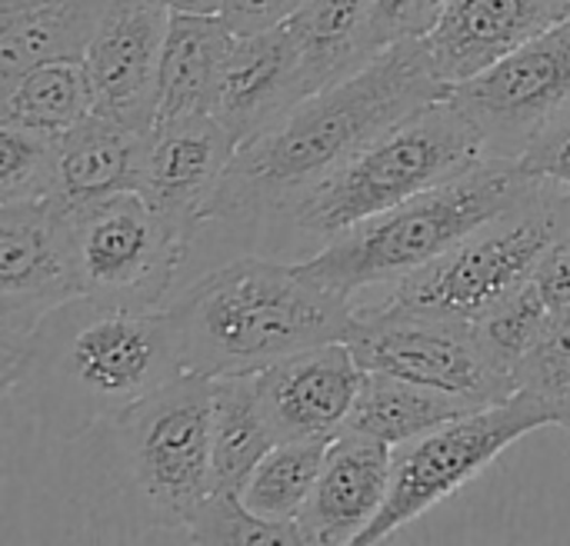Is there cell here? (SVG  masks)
<instances>
[{
  "instance_id": "cell-13",
  "label": "cell",
  "mask_w": 570,
  "mask_h": 546,
  "mask_svg": "<svg viewBox=\"0 0 570 546\" xmlns=\"http://www.w3.org/2000/svg\"><path fill=\"white\" fill-rule=\"evenodd\" d=\"M170 13L164 0H114L107 7L80 57L94 113L150 133Z\"/></svg>"
},
{
  "instance_id": "cell-16",
  "label": "cell",
  "mask_w": 570,
  "mask_h": 546,
  "mask_svg": "<svg viewBox=\"0 0 570 546\" xmlns=\"http://www.w3.org/2000/svg\"><path fill=\"white\" fill-rule=\"evenodd\" d=\"M394 477V447L357 430L331 437L317 484L297 517L304 544H357L381 517Z\"/></svg>"
},
{
  "instance_id": "cell-29",
  "label": "cell",
  "mask_w": 570,
  "mask_h": 546,
  "mask_svg": "<svg viewBox=\"0 0 570 546\" xmlns=\"http://www.w3.org/2000/svg\"><path fill=\"white\" fill-rule=\"evenodd\" d=\"M518 390L534 394L570 430V304L554 307L538 344L518 367Z\"/></svg>"
},
{
  "instance_id": "cell-1",
  "label": "cell",
  "mask_w": 570,
  "mask_h": 546,
  "mask_svg": "<svg viewBox=\"0 0 570 546\" xmlns=\"http://www.w3.org/2000/svg\"><path fill=\"white\" fill-rule=\"evenodd\" d=\"M441 93L448 83L434 73L421 37L391 43L364 70L304 97L274 127L237 147L207 220L254 237L271 217Z\"/></svg>"
},
{
  "instance_id": "cell-28",
  "label": "cell",
  "mask_w": 570,
  "mask_h": 546,
  "mask_svg": "<svg viewBox=\"0 0 570 546\" xmlns=\"http://www.w3.org/2000/svg\"><path fill=\"white\" fill-rule=\"evenodd\" d=\"M57 197V137L0 123V203Z\"/></svg>"
},
{
  "instance_id": "cell-37",
  "label": "cell",
  "mask_w": 570,
  "mask_h": 546,
  "mask_svg": "<svg viewBox=\"0 0 570 546\" xmlns=\"http://www.w3.org/2000/svg\"><path fill=\"white\" fill-rule=\"evenodd\" d=\"M568 434H570V430H568Z\"/></svg>"
},
{
  "instance_id": "cell-33",
  "label": "cell",
  "mask_w": 570,
  "mask_h": 546,
  "mask_svg": "<svg viewBox=\"0 0 570 546\" xmlns=\"http://www.w3.org/2000/svg\"><path fill=\"white\" fill-rule=\"evenodd\" d=\"M307 0H220V17L227 27L240 37L264 33L281 23H287Z\"/></svg>"
},
{
  "instance_id": "cell-26",
  "label": "cell",
  "mask_w": 570,
  "mask_h": 546,
  "mask_svg": "<svg viewBox=\"0 0 570 546\" xmlns=\"http://www.w3.org/2000/svg\"><path fill=\"white\" fill-rule=\"evenodd\" d=\"M327 444H331L327 437L277 440L271 447V454L250 474V480L240 494L244 507L274 524H297V517L317 484Z\"/></svg>"
},
{
  "instance_id": "cell-17",
  "label": "cell",
  "mask_w": 570,
  "mask_h": 546,
  "mask_svg": "<svg viewBox=\"0 0 570 546\" xmlns=\"http://www.w3.org/2000/svg\"><path fill=\"white\" fill-rule=\"evenodd\" d=\"M558 23V0H441L421 37L434 73L454 87Z\"/></svg>"
},
{
  "instance_id": "cell-23",
  "label": "cell",
  "mask_w": 570,
  "mask_h": 546,
  "mask_svg": "<svg viewBox=\"0 0 570 546\" xmlns=\"http://www.w3.org/2000/svg\"><path fill=\"white\" fill-rule=\"evenodd\" d=\"M277 434L257 394V374L214 377L210 420V494L240 497L257 464L271 454Z\"/></svg>"
},
{
  "instance_id": "cell-11",
  "label": "cell",
  "mask_w": 570,
  "mask_h": 546,
  "mask_svg": "<svg viewBox=\"0 0 570 546\" xmlns=\"http://www.w3.org/2000/svg\"><path fill=\"white\" fill-rule=\"evenodd\" d=\"M347 347L364 370L428 384L474 407H491L518 394V387L491 367L478 327L468 320L371 307L357 310Z\"/></svg>"
},
{
  "instance_id": "cell-15",
  "label": "cell",
  "mask_w": 570,
  "mask_h": 546,
  "mask_svg": "<svg viewBox=\"0 0 570 546\" xmlns=\"http://www.w3.org/2000/svg\"><path fill=\"white\" fill-rule=\"evenodd\" d=\"M364 367L347 340H331L291 354L257 370V394L277 440L334 437L347 427Z\"/></svg>"
},
{
  "instance_id": "cell-10",
  "label": "cell",
  "mask_w": 570,
  "mask_h": 546,
  "mask_svg": "<svg viewBox=\"0 0 570 546\" xmlns=\"http://www.w3.org/2000/svg\"><path fill=\"white\" fill-rule=\"evenodd\" d=\"M70 300H80V277L63 203H0V384L13 380L40 327Z\"/></svg>"
},
{
  "instance_id": "cell-18",
  "label": "cell",
  "mask_w": 570,
  "mask_h": 546,
  "mask_svg": "<svg viewBox=\"0 0 570 546\" xmlns=\"http://www.w3.org/2000/svg\"><path fill=\"white\" fill-rule=\"evenodd\" d=\"M304 97L307 93L301 83L297 50L287 27L281 23L264 33H237L214 87L210 113L244 147L274 127Z\"/></svg>"
},
{
  "instance_id": "cell-5",
  "label": "cell",
  "mask_w": 570,
  "mask_h": 546,
  "mask_svg": "<svg viewBox=\"0 0 570 546\" xmlns=\"http://www.w3.org/2000/svg\"><path fill=\"white\" fill-rule=\"evenodd\" d=\"M544 183L521 160L488 157L474 170L347 227L314 257L294 264L314 284L354 300L367 287L411 277Z\"/></svg>"
},
{
  "instance_id": "cell-24",
  "label": "cell",
  "mask_w": 570,
  "mask_h": 546,
  "mask_svg": "<svg viewBox=\"0 0 570 546\" xmlns=\"http://www.w3.org/2000/svg\"><path fill=\"white\" fill-rule=\"evenodd\" d=\"M484 407H474L448 390L414 384L394 374L367 370L364 384L357 390L354 410L347 417V430H357L364 437L384 440L391 447H401L407 440H417L464 414H474Z\"/></svg>"
},
{
  "instance_id": "cell-3",
  "label": "cell",
  "mask_w": 570,
  "mask_h": 546,
  "mask_svg": "<svg viewBox=\"0 0 570 546\" xmlns=\"http://www.w3.org/2000/svg\"><path fill=\"white\" fill-rule=\"evenodd\" d=\"M187 374H257L291 354L347 340L357 307L314 284L294 260L244 254L194 280L170 307Z\"/></svg>"
},
{
  "instance_id": "cell-9",
  "label": "cell",
  "mask_w": 570,
  "mask_h": 546,
  "mask_svg": "<svg viewBox=\"0 0 570 546\" xmlns=\"http://www.w3.org/2000/svg\"><path fill=\"white\" fill-rule=\"evenodd\" d=\"M67 217L83 300L137 314L167 304L190 244L137 190L67 210Z\"/></svg>"
},
{
  "instance_id": "cell-34",
  "label": "cell",
  "mask_w": 570,
  "mask_h": 546,
  "mask_svg": "<svg viewBox=\"0 0 570 546\" xmlns=\"http://www.w3.org/2000/svg\"><path fill=\"white\" fill-rule=\"evenodd\" d=\"M534 284L544 294V300L554 307H568L570 304V234H564L538 264L534 270Z\"/></svg>"
},
{
  "instance_id": "cell-4",
  "label": "cell",
  "mask_w": 570,
  "mask_h": 546,
  "mask_svg": "<svg viewBox=\"0 0 570 546\" xmlns=\"http://www.w3.org/2000/svg\"><path fill=\"white\" fill-rule=\"evenodd\" d=\"M484 160L488 147L478 127L451 93H441L271 217L254 234L257 254L291 260L294 250H307L314 257L347 227L434 190Z\"/></svg>"
},
{
  "instance_id": "cell-6",
  "label": "cell",
  "mask_w": 570,
  "mask_h": 546,
  "mask_svg": "<svg viewBox=\"0 0 570 546\" xmlns=\"http://www.w3.org/2000/svg\"><path fill=\"white\" fill-rule=\"evenodd\" d=\"M570 234V187L544 183L524 203L488 220L438 260L391 284L381 307L481 320L534 280L544 254Z\"/></svg>"
},
{
  "instance_id": "cell-35",
  "label": "cell",
  "mask_w": 570,
  "mask_h": 546,
  "mask_svg": "<svg viewBox=\"0 0 570 546\" xmlns=\"http://www.w3.org/2000/svg\"><path fill=\"white\" fill-rule=\"evenodd\" d=\"M170 10H190V13H217L220 0H164Z\"/></svg>"
},
{
  "instance_id": "cell-27",
  "label": "cell",
  "mask_w": 570,
  "mask_h": 546,
  "mask_svg": "<svg viewBox=\"0 0 570 546\" xmlns=\"http://www.w3.org/2000/svg\"><path fill=\"white\" fill-rule=\"evenodd\" d=\"M548 317H551V304L531 280L518 294H511L508 300L491 307L481 320H474L478 340H481L491 367L514 387H518V367L538 344Z\"/></svg>"
},
{
  "instance_id": "cell-8",
  "label": "cell",
  "mask_w": 570,
  "mask_h": 546,
  "mask_svg": "<svg viewBox=\"0 0 570 546\" xmlns=\"http://www.w3.org/2000/svg\"><path fill=\"white\" fill-rule=\"evenodd\" d=\"M544 427H558L554 414L534 394L518 390L511 400L464 414L417 440L394 447L387 504L357 544H381L394 537L431 507L481 477L521 437Z\"/></svg>"
},
{
  "instance_id": "cell-2",
  "label": "cell",
  "mask_w": 570,
  "mask_h": 546,
  "mask_svg": "<svg viewBox=\"0 0 570 546\" xmlns=\"http://www.w3.org/2000/svg\"><path fill=\"white\" fill-rule=\"evenodd\" d=\"M184 370L167 310H117L70 300L33 337L3 394H23L57 440L120 424Z\"/></svg>"
},
{
  "instance_id": "cell-30",
  "label": "cell",
  "mask_w": 570,
  "mask_h": 546,
  "mask_svg": "<svg viewBox=\"0 0 570 546\" xmlns=\"http://www.w3.org/2000/svg\"><path fill=\"white\" fill-rule=\"evenodd\" d=\"M194 544H304L297 524H274L244 507L240 497L210 494L187 527Z\"/></svg>"
},
{
  "instance_id": "cell-22",
  "label": "cell",
  "mask_w": 570,
  "mask_h": 546,
  "mask_svg": "<svg viewBox=\"0 0 570 546\" xmlns=\"http://www.w3.org/2000/svg\"><path fill=\"white\" fill-rule=\"evenodd\" d=\"M114 0H0V80L47 60L83 57Z\"/></svg>"
},
{
  "instance_id": "cell-31",
  "label": "cell",
  "mask_w": 570,
  "mask_h": 546,
  "mask_svg": "<svg viewBox=\"0 0 570 546\" xmlns=\"http://www.w3.org/2000/svg\"><path fill=\"white\" fill-rule=\"evenodd\" d=\"M518 160L528 173L570 187V100Z\"/></svg>"
},
{
  "instance_id": "cell-36",
  "label": "cell",
  "mask_w": 570,
  "mask_h": 546,
  "mask_svg": "<svg viewBox=\"0 0 570 546\" xmlns=\"http://www.w3.org/2000/svg\"><path fill=\"white\" fill-rule=\"evenodd\" d=\"M558 20H570V0H558Z\"/></svg>"
},
{
  "instance_id": "cell-25",
  "label": "cell",
  "mask_w": 570,
  "mask_h": 546,
  "mask_svg": "<svg viewBox=\"0 0 570 546\" xmlns=\"http://www.w3.org/2000/svg\"><path fill=\"white\" fill-rule=\"evenodd\" d=\"M90 110V83L80 57L47 60L0 80V123L60 137Z\"/></svg>"
},
{
  "instance_id": "cell-14",
  "label": "cell",
  "mask_w": 570,
  "mask_h": 546,
  "mask_svg": "<svg viewBox=\"0 0 570 546\" xmlns=\"http://www.w3.org/2000/svg\"><path fill=\"white\" fill-rule=\"evenodd\" d=\"M237 147L240 143L214 113H190L157 123L147 133L137 193L180 240L194 244V237L210 224V200L220 190Z\"/></svg>"
},
{
  "instance_id": "cell-20",
  "label": "cell",
  "mask_w": 570,
  "mask_h": 546,
  "mask_svg": "<svg viewBox=\"0 0 570 546\" xmlns=\"http://www.w3.org/2000/svg\"><path fill=\"white\" fill-rule=\"evenodd\" d=\"M234 40L237 33L220 13H170V30L160 57L154 127L190 113H210L214 87L220 80Z\"/></svg>"
},
{
  "instance_id": "cell-21",
  "label": "cell",
  "mask_w": 570,
  "mask_h": 546,
  "mask_svg": "<svg viewBox=\"0 0 570 546\" xmlns=\"http://www.w3.org/2000/svg\"><path fill=\"white\" fill-rule=\"evenodd\" d=\"M304 93H317L364 70L381 50L367 0H307L287 23Z\"/></svg>"
},
{
  "instance_id": "cell-7",
  "label": "cell",
  "mask_w": 570,
  "mask_h": 546,
  "mask_svg": "<svg viewBox=\"0 0 570 546\" xmlns=\"http://www.w3.org/2000/svg\"><path fill=\"white\" fill-rule=\"evenodd\" d=\"M214 377L180 374L114 424L117 457L137 510L160 530H184L210 497Z\"/></svg>"
},
{
  "instance_id": "cell-19",
  "label": "cell",
  "mask_w": 570,
  "mask_h": 546,
  "mask_svg": "<svg viewBox=\"0 0 570 546\" xmlns=\"http://www.w3.org/2000/svg\"><path fill=\"white\" fill-rule=\"evenodd\" d=\"M147 157V133L87 113L57 137V200L67 210L94 200L140 190Z\"/></svg>"
},
{
  "instance_id": "cell-12",
  "label": "cell",
  "mask_w": 570,
  "mask_h": 546,
  "mask_svg": "<svg viewBox=\"0 0 570 546\" xmlns=\"http://www.w3.org/2000/svg\"><path fill=\"white\" fill-rule=\"evenodd\" d=\"M448 93L478 127L488 157L518 160L570 100V20L551 23Z\"/></svg>"
},
{
  "instance_id": "cell-32",
  "label": "cell",
  "mask_w": 570,
  "mask_h": 546,
  "mask_svg": "<svg viewBox=\"0 0 570 546\" xmlns=\"http://www.w3.org/2000/svg\"><path fill=\"white\" fill-rule=\"evenodd\" d=\"M441 0H367L371 27L381 47H391L407 37H424L438 17Z\"/></svg>"
}]
</instances>
